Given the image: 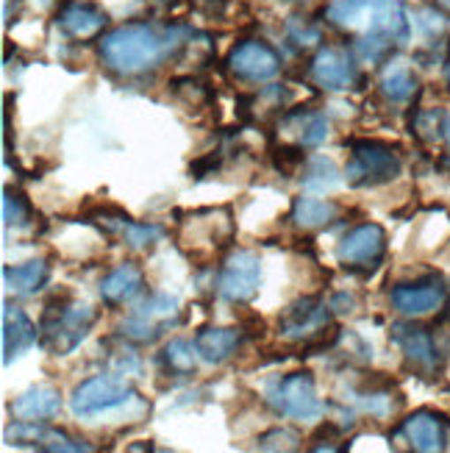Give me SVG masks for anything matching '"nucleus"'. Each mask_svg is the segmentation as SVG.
I'll list each match as a JSON object with an SVG mask.
<instances>
[{
	"instance_id": "nucleus-3",
	"label": "nucleus",
	"mask_w": 450,
	"mask_h": 453,
	"mask_svg": "<svg viewBox=\"0 0 450 453\" xmlns=\"http://www.w3.org/2000/svg\"><path fill=\"white\" fill-rule=\"evenodd\" d=\"M95 323L97 311L89 303L53 298L42 311V320H39V345L53 357H67L89 337Z\"/></svg>"
},
{
	"instance_id": "nucleus-23",
	"label": "nucleus",
	"mask_w": 450,
	"mask_h": 453,
	"mask_svg": "<svg viewBox=\"0 0 450 453\" xmlns=\"http://www.w3.org/2000/svg\"><path fill=\"white\" fill-rule=\"evenodd\" d=\"M240 342H242V334L237 328H203L198 334V340H194V345H198V353L201 359L209 362V365H223L228 362L233 353L240 350Z\"/></svg>"
},
{
	"instance_id": "nucleus-4",
	"label": "nucleus",
	"mask_w": 450,
	"mask_h": 453,
	"mask_svg": "<svg viewBox=\"0 0 450 453\" xmlns=\"http://www.w3.org/2000/svg\"><path fill=\"white\" fill-rule=\"evenodd\" d=\"M350 162L345 167V179L350 187H381L400 175L398 148L378 140H350Z\"/></svg>"
},
{
	"instance_id": "nucleus-29",
	"label": "nucleus",
	"mask_w": 450,
	"mask_h": 453,
	"mask_svg": "<svg viewBox=\"0 0 450 453\" xmlns=\"http://www.w3.org/2000/svg\"><path fill=\"white\" fill-rule=\"evenodd\" d=\"M28 218H31V206H28V201H26L19 192L6 189V192H4V226H6V228H11V226H26Z\"/></svg>"
},
{
	"instance_id": "nucleus-6",
	"label": "nucleus",
	"mask_w": 450,
	"mask_h": 453,
	"mask_svg": "<svg viewBox=\"0 0 450 453\" xmlns=\"http://www.w3.org/2000/svg\"><path fill=\"white\" fill-rule=\"evenodd\" d=\"M131 398H136V392L123 372H101V376H92L72 389L70 409L78 418H95L126 406Z\"/></svg>"
},
{
	"instance_id": "nucleus-31",
	"label": "nucleus",
	"mask_w": 450,
	"mask_h": 453,
	"mask_svg": "<svg viewBox=\"0 0 450 453\" xmlns=\"http://www.w3.org/2000/svg\"><path fill=\"white\" fill-rule=\"evenodd\" d=\"M267 437H272V440H276V442H270V445H264L262 450H292V448H298L295 442H301L298 440V434H292V431H270V434Z\"/></svg>"
},
{
	"instance_id": "nucleus-33",
	"label": "nucleus",
	"mask_w": 450,
	"mask_h": 453,
	"mask_svg": "<svg viewBox=\"0 0 450 453\" xmlns=\"http://www.w3.org/2000/svg\"><path fill=\"white\" fill-rule=\"evenodd\" d=\"M445 136H447V140H450V120L445 123Z\"/></svg>"
},
{
	"instance_id": "nucleus-16",
	"label": "nucleus",
	"mask_w": 450,
	"mask_h": 453,
	"mask_svg": "<svg viewBox=\"0 0 450 453\" xmlns=\"http://www.w3.org/2000/svg\"><path fill=\"white\" fill-rule=\"evenodd\" d=\"M6 440L14 445H34L39 450H92V445H87L84 440H72L70 434L58 428H50L45 423H23L17 420L14 426L6 428Z\"/></svg>"
},
{
	"instance_id": "nucleus-27",
	"label": "nucleus",
	"mask_w": 450,
	"mask_h": 453,
	"mask_svg": "<svg viewBox=\"0 0 450 453\" xmlns=\"http://www.w3.org/2000/svg\"><path fill=\"white\" fill-rule=\"evenodd\" d=\"M301 184L303 189L309 192H331V189H337L342 184V175H339V167L325 159V156H315V159H309L303 165V175H301Z\"/></svg>"
},
{
	"instance_id": "nucleus-30",
	"label": "nucleus",
	"mask_w": 450,
	"mask_h": 453,
	"mask_svg": "<svg viewBox=\"0 0 450 453\" xmlns=\"http://www.w3.org/2000/svg\"><path fill=\"white\" fill-rule=\"evenodd\" d=\"M442 131H445V123H442V114L439 111H423L417 117V123H415V134L423 136V140H428V142L439 140Z\"/></svg>"
},
{
	"instance_id": "nucleus-15",
	"label": "nucleus",
	"mask_w": 450,
	"mask_h": 453,
	"mask_svg": "<svg viewBox=\"0 0 450 453\" xmlns=\"http://www.w3.org/2000/svg\"><path fill=\"white\" fill-rule=\"evenodd\" d=\"M278 136L295 148H317L328 140V120L323 111L295 109L281 117Z\"/></svg>"
},
{
	"instance_id": "nucleus-22",
	"label": "nucleus",
	"mask_w": 450,
	"mask_h": 453,
	"mask_svg": "<svg viewBox=\"0 0 450 453\" xmlns=\"http://www.w3.org/2000/svg\"><path fill=\"white\" fill-rule=\"evenodd\" d=\"M97 218H101V226H106L111 234H120L123 240H126V245L133 248V250H150V248L164 236L162 226H153V223H133V220L128 218V214H123V211H114V214L101 211Z\"/></svg>"
},
{
	"instance_id": "nucleus-10",
	"label": "nucleus",
	"mask_w": 450,
	"mask_h": 453,
	"mask_svg": "<svg viewBox=\"0 0 450 453\" xmlns=\"http://www.w3.org/2000/svg\"><path fill=\"white\" fill-rule=\"evenodd\" d=\"M228 70L231 75H237L240 81L248 84H262L276 78L281 70V58L262 39H245V42L233 45L228 53Z\"/></svg>"
},
{
	"instance_id": "nucleus-5",
	"label": "nucleus",
	"mask_w": 450,
	"mask_h": 453,
	"mask_svg": "<svg viewBox=\"0 0 450 453\" xmlns=\"http://www.w3.org/2000/svg\"><path fill=\"white\" fill-rule=\"evenodd\" d=\"M179 298L170 292H153L150 298H145L142 303H136L120 323V334L126 340L136 342V345H150L159 337H164V331H170L175 323H179Z\"/></svg>"
},
{
	"instance_id": "nucleus-1",
	"label": "nucleus",
	"mask_w": 450,
	"mask_h": 453,
	"mask_svg": "<svg viewBox=\"0 0 450 453\" xmlns=\"http://www.w3.org/2000/svg\"><path fill=\"white\" fill-rule=\"evenodd\" d=\"M325 19L347 34L359 36V56L378 62L389 50L408 42L406 0H331Z\"/></svg>"
},
{
	"instance_id": "nucleus-17",
	"label": "nucleus",
	"mask_w": 450,
	"mask_h": 453,
	"mask_svg": "<svg viewBox=\"0 0 450 453\" xmlns=\"http://www.w3.org/2000/svg\"><path fill=\"white\" fill-rule=\"evenodd\" d=\"M395 345L403 350V359L408 367H415L420 372H434L439 365L437 353V340L431 337V331L420 326H395L393 331Z\"/></svg>"
},
{
	"instance_id": "nucleus-14",
	"label": "nucleus",
	"mask_w": 450,
	"mask_h": 453,
	"mask_svg": "<svg viewBox=\"0 0 450 453\" xmlns=\"http://www.w3.org/2000/svg\"><path fill=\"white\" fill-rule=\"evenodd\" d=\"M400 437L408 442L412 450L437 453V450H445L447 445V423L437 411L420 409L400 423Z\"/></svg>"
},
{
	"instance_id": "nucleus-24",
	"label": "nucleus",
	"mask_w": 450,
	"mask_h": 453,
	"mask_svg": "<svg viewBox=\"0 0 450 453\" xmlns=\"http://www.w3.org/2000/svg\"><path fill=\"white\" fill-rule=\"evenodd\" d=\"M339 206L325 198H295L292 203V223L301 231H317L337 220Z\"/></svg>"
},
{
	"instance_id": "nucleus-7",
	"label": "nucleus",
	"mask_w": 450,
	"mask_h": 453,
	"mask_svg": "<svg viewBox=\"0 0 450 453\" xmlns=\"http://www.w3.org/2000/svg\"><path fill=\"white\" fill-rule=\"evenodd\" d=\"M267 395L270 403L289 420L311 423L323 415V401L317 398V384L311 372H289L270 387Z\"/></svg>"
},
{
	"instance_id": "nucleus-32",
	"label": "nucleus",
	"mask_w": 450,
	"mask_h": 453,
	"mask_svg": "<svg viewBox=\"0 0 450 453\" xmlns=\"http://www.w3.org/2000/svg\"><path fill=\"white\" fill-rule=\"evenodd\" d=\"M439 4V9H445V12H450V0H437Z\"/></svg>"
},
{
	"instance_id": "nucleus-20",
	"label": "nucleus",
	"mask_w": 450,
	"mask_h": 453,
	"mask_svg": "<svg viewBox=\"0 0 450 453\" xmlns=\"http://www.w3.org/2000/svg\"><path fill=\"white\" fill-rule=\"evenodd\" d=\"M39 342V326L31 323V318L11 303L4 306V365H11V359L23 357Z\"/></svg>"
},
{
	"instance_id": "nucleus-19",
	"label": "nucleus",
	"mask_w": 450,
	"mask_h": 453,
	"mask_svg": "<svg viewBox=\"0 0 450 453\" xmlns=\"http://www.w3.org/2000/svg\"><path fill=\"white\" fill-rule=\"evenodd\" d=\"M109 23V17L103 9H97L92 4H81V0H72L56 17V26L62 28L65 36L78 39V42H87V39L101 36Z\"/></svg>"
},
{
	"instance_id": "nucleus-12",
	"label": "nucleus",
	"mask_w": 450,
	"mask_h": 453,
	"mask_svg": "<svg viewBox=\"0 0 450 453\" xmlns=\"http://www.w3.org/2000/svg\"><path fill=\"white\" fill-rule=\"evenodd\" d=\"M331 326V306L320 298H301L281 314L278 328L286 340H315Z\"/></svg>"
},
{
	"instance_id": "nucleus-8",
	"label": "nucleus",
	"mask_w": 450,
	"mask_h": 453,
	"mask_svg": "<svg viewBox=\"0 0 450 453\" xmlns=\"http://www.w3.org/2000/svg\"><path fill=\"white\" fill-rule=\"evenodd\" d=\"M262 284V259L253 250H231L220 273V295L231 303H248L256 298Z\"/></svg>"
},
{
	"instance_id": "nucleus-25",
	"label": "nucleus",
	"mask_w": 450,
	"mask_h": 453,
	"mask_svg": "<svg viewBox=\"0 0 450 453\" xmlns=\"http://www.w3.org/2000/svg\"><path fill=\"white\" fill-rule=\"evenodd\" d=\"M48 265L42 259H31L26 265H6L4 267V284L6 289H11L14 295H34L36 289H42L48 281Z\"/></svg>"
},
{
	"instance_id": "nucleus-11",
	"label": "nucleus",
	"mask_w": 450,
	"mask_h": 453,
	"mask_svg": "<svg viewBox=\"0 0 450 453\" xmlns=\"http://www.w3.org/2000/svg\"><path fill=\"white\" fill-rule=\"evenodd\" d=\"M311 81L320 89L328 92H345L359 81V70L354 56L345 48L337 45H325L311 58Z\"/></svg>"
},
{
	"instance_id": "nucleus-9",
	"label": "nucleus",
	"mask_w": 450,
	"mask_h": 453,
	"mask_svg": "<svg viewBox=\"0 0 450 453\" xmlns=\"http://www.w3.org/2000/svg\"><path fill=\"white\" fill-rule=\"evenodd\" d=\"M386 253V231L378 223H362L354 231H347L342 236V242L337 248L339 262L347 270L370 273L376 270Z\"/></svg>"
},
{
	"instance_id": "nucleus-2",
	"label": "nucleus",
	"mask_w": 450,
	"mask_h": 453,
	"mask_svg": "<svg viewBox=\"0 0 450 453\" xmlns=\"http://www.w3.org/2000/svg\"><path fill=\"white\" fill-rule=\"evenodd\" d=\"M189 31L181 26L128 23L101 36V62L117 75H142L162 67L187 42Z\"/></svg>"
},
{
	"instance_id": "nucleus-26",
	"label": "nucleus",
	"mask_w": 450,
	"mask_h": 453,
	"mask_svg": "<svg viewBox=\"0 0 450 453\" xmlns=\"http://www.w3.org/2000/svg\"><path fill=\"white\" fill-rule=\"evenodd\" d=\"M381 92H384L386 101H393V104L408 101V97L417 92V75H415V70L408 67V65H403V62H393L384 70V75H381Z\"/></svg>"
},
{
	"instance_id": "nucleus-18",
	"label": "nucleus",
	"mask_w": 450,
	"mask_h": 453,
	"mask_svg": "<svg viewBox=\"0 0 450 453\" xmlns=\"http://www.w3.org/2000/svg\"><path fill=\"white\" fill-rule=\"evenodd\" d=\"M9 411H11L14 420L45 423L62 411V395H58V389L50 384H36V387L26 389L23 395H17L9 403Z\"/></svg>"
},
{
	"instance_id": "nucleus-34",
	"label": "nucleus",
	"mask_w": 450,
	"mask_h": 453,
	"mask_svg": "<svg viewBox=\"0 0 450 453\" xmlns=\"http://www.w3.org/2000/svg\"><path fill=\"white\" fill-rule=\"evenodd\" d=\"M445 75H447V84H450V62H447V70H445Z\"/></svg>"
},
{
	"instance_id": "nucleus-13",
	"label": "nucleus",
	"mask_w": 450,
	"mask_h": 453,
	"mask_svg": "<svg viewBox=\"0 0 450 453\" xmlns=\"http://www.w3.org/2000/svg\"><path fill=\"white\" fill-rule=\"evenodd\" d=\"M393 306L408 320L428 318L445 306V287L439 281H417V284H398L389 295Z\"/></svg>"
},
{
	"instance_id": "nucleus-28",
	"label": "nucleus",
	"mask_w": 450,
	"mask_h": 453,
	"mask_svg": "<svg viewBox=\"0 0 450 453\" xmlns=\"http://www.w3.org/2000/svg\"><path fill=\"white\" fill-rule=\"evenodd\" d=\"M198 359H201L198 345H192L189 340H172L164 348V365L175 376H189L194 365H198Z\"/></svg>"
},
{
	"instance_id": "nucleus-21",
	"label": "nucleus",
	"mask_w": 450,
	"mask_h": 453,
	"mask_svg": "<svg viewBox=\"0 0 450 453\" xmlns=\"http://www.w3.org/2000/svg\"><path fill=\"white\" fill-rule=\"evenodd\" d=\"M145 289V273L136 262L117 265L101 281V298L109 306H126Z\"/></svg>"
}]
</instances>
